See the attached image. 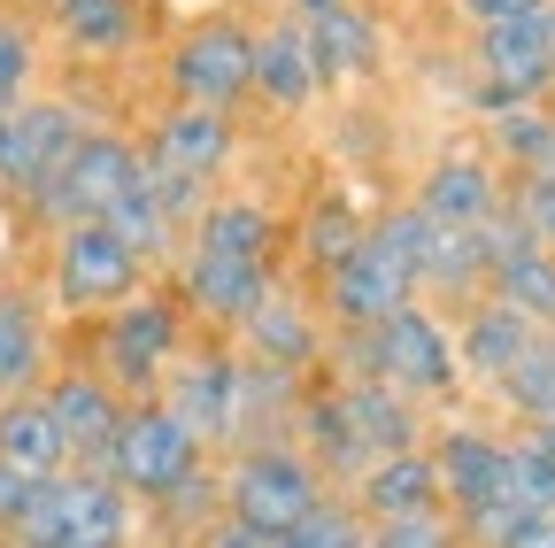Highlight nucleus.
<instances>
[{"label":"nucleus","instance_id":"obj_1","mask_svg":"<svg viewBox=\"0 0 555 548\" xmlns=\"http://www.w3.org/2000/svg\"><path fill=\"white\" fill-rule=\"evenodd\" d=\"M339 364H347V379H378L416 409H440V402L463 394L455 340H448L433 302H401L393 317H378L363 332H339Z\"/></svg>","mask_w":555,"mask_h":548},{"label":"nucleus","instance_id":"obj_2","mask_svg":"<svg viewBox=\"0 0 555 548\" xmlns=\"http://www.w3.org/2000/svg\"><path fill=\"white\" fill-rule=\"evenodd\" d=\"M93 371L124 394V402H155L163 394V379H170V364L185 356V302L178 294H147L139 286L131 302H116L108 317H101V332H93Z\"/></svg>","mask_w":555,"mask_h":548},{"label":"nucleus","instance_id":"obj_3","mask_svg":"<svg viewBox=\"0 0 555 548\" xmlns=\"http://www.w3.org/2000/svg\"><path fill=\"white\" fill-rule=\"evenodd\" d=\"M131 540H139V502L93 471L47 479L9 533V548H131Z\"/></svg>","mask_w":555,"mask_h":548},{"label":"nucleus","instance_id":"obj_4","mask_svg":"<svg viewBox=\"0 0 555 548\" xmlns=\"http://www.w3.org/2000/svg\"><path fill=\"white\" fill-rule=\"evenodd\" d=\"M224 479V518H240V525H255V533H286V525H301L332 487L317 479V463L294 448V441H262V448H232V471H217Z\"/></svg>","mask_w":555,"mask_h":548},{"label":"nucleus","instance_id":"obj_5","mask_svg":"<svg viewBox=\"0 0 555 548\" xmlns=\"http://www.w3.org/2000/svg\"><path fill=\"white\" fill-rule=\"evenodd\" d=\"M201 463H208L201 441L170 418L163 402H124L116 441H108V456H101V479H108V487H124L131 502H155V495L178 487V479H193Z\"/></svg>","mask_w":555,"mask_h":548},{"label":"nucleus","instance_id":"obj_6","mask_svg":"<svg viewBox=\"0 0 555 548\" xmlns=\"http://www.w3.org/2000/svg\"><path fill=\"white\" fill-rule=\"evenodd\" d=\"M131 178H139V148L124 140V131H108V124H93L78 148H69V163L47 178V193L31 201V225H47V232H69V225H101L116 201L131 193Z\"/></svg>","mask_w":555,"mask_h":548},{"label":"nucleus","instance_id":"obj_7","mask_svg":"<svg viewBox=\"0 0 555 548\" xmlns=\"http://www.w3.org/2000/svg\"><path fill=\"white\" fill-rule=\"evenodd\" d=\"M86 131H93V116L78 101H62V93H31L24 109H9L0 116V201L31 209Z\"/></svg>","mask_w":555,"mask_h":548},{"label":"nucleus","instance_id":"obj_8","mask_svg":"<svg viewBox=\"0 0 555 548\" xmlns=\"http://www.w3.org/2000/svg\"><path fill=\"white\" fill-rule=\"evenodd\" d=\"M47 286H54V309H69V317H108L116 302H131L147 286V263L108 225H69L47 247Z\"/></svg>","mask_w":555,"mask_h":548},{"label":"nucleus","instance_id":"obj_9","mask_svg":"<svg viewBox=\"0 0 555 548\" xmlns=\"http://www.w3.org/2000/svg\"><path fill=\"white\" fill-rule=\"evenodd\" d=\"M547 9L478 24V86H470V101L486 116L509 109V101H547L555 93V24H547Z\"/></svg>","mask_w":555,"mask_h":548},{"label":"nucleus","instance_id":"obj_10","mask_svg":"<svg viewBox=\"0 0 555 548\" xmlns=\"http://www.w3.org/2000/svg\"><path fill=\"white\" fill-rule=\"evenodd\" d=\"M247 62H255V31L240 16H208L193 24L170 62H163V86H170V109H240L247 101Z\"/></svg>","mask_w":555,"mask_h":548},{"label":"nucleus","instance_id":"obj_11","mask_svg":"<svg viewBox=\"0 0 555 548\" xmlns=\"http://www.w3.org/2000/svg\"><path fill=\"white\" fill-rule=\"evenodd\" d=\"M155 402L170 409V418H178L201 448H232V433H240V356H232V348H193V356H178Z\"/></svg>","mask_w":555,"mask_h":548},{"label":"nucleus","instance_id":"obj_12","mask_svg":"<svg viewBox=\"0 0 555 548\" xmlns=\"http://www.w3.org/2000/svg\"><path fill=\"white\" fill-rule=\"evenodd\" d=\"M39 402L69 448V471H93L101 479V456L116 441V418H124V394L101 379V371H47L39 379Z\"/></svg>","mask_w":555,"mask_h":548},{"label":"nucleus","instance_id":"obj_13","mask_svg":"<svg viewBox=\"0 0 555 548\" xmlns=\"http://www.w3.org/2000/svg\"><path fill=\"white\" fill-rule=\"evenodd\" d=\"M317 302H324V317H332L339 332H363V324L393 317L401 302H416V286L401 279V270L371 247V232H363V247H347L324 279H317Z\"/></svg>","mask_w":555,"mask_h":548},{"label":"nucleus","instance_id":"obj_14","mask_svg":"<svg viewBox=\"0 0 555 548\" xmlns=\"http://www.w3.org/2000/svg\"><path fill=\"white\" fill-rule=\"evenodd\" d=\"M425 456H433V479H440V502H455L448 518L494 510V495H502V433L448 418L440 433H425Z\"/></svg>","mask_w":555,"mask_h":548},{"label":"nucleus","instance_id":"obj_15","mask_svg":"<svg viewBox=\"0 0 555 548\" xmlns=\"http://www.w3.org/2000/svg\"><path fill=\"white\" fill-rule=\"evenodd\" d=\"M240 348H247V364H262V371H309L317 356H324V332H317V302H301L286 279H270V294L240 317Z\"/></svg>","mask_w":555,"mask_h":548},{"label":"nucleus","instance_id":"obj_16","mask_svg":"<svg viewBox=\"0 0 555 548\" xmlns=\"http://www.w3.org/2000/svg\"><path fill=\"white\" fill-rule=\"evenodd\" d=\"M139 155L163 163V170H185V178H201V186H217V178L240 163V124H232L224 109H163Z\"/></svg>","mask_w":555,"mask_h":548},{"label":"nucleus","instance_id":"obj_17","mask_svg":"<svg viewBox=\"0 0 555 548\" xmlns=\"http://www.w3.org/2000/svg\"><path fill=\"white\" fill-rule=\"evenodd\" d=\"M278 270L270 263H240V255H208V247H178V302L208 324H240Z\"/></svg>","mask_w":555,"mask_h":548},{"label":"nucleus","instance_id":"obj_18","mask_svg":"<svg viewBox=\"0 0 555 548\" xmlns=\"http://www.w3.org/2000/svg\"><path fill=\"white\" fill-rule=\"evenodd\" d=\"M416 209H425V225H448V232H478L486 217L502 209V170L486 163V155H440L425 178H416Z\"/></svg>","mask_w":555,"mask_h":548},{"label":"nucleus","instance_id":"obj_19","mask_svg":"<svg viewBox=\"0 0 555 548\" xmlns=\"http://www.w3.org/2000/svg\"><path fill=\"white\" fill-rule=\"evenodd\" d=\"M332 394H339V418H347V441H356L363 471H371L378 456L425 448V409L401 402L393 386H378V379H339Z\"/></svg>","mask_w":555,"mask_h":548},{"label":"nucleus","instance_id":"obj_20","mask_svg":"<svg viewBox=\"0 0 555 548\" xmlns=\"http://www.w3.org/2000/svg\"><path fill=\"white\" fill-rule=\"evenodd\" d=\"M448 340H455V371H463L470 386H486V394H494V379H502V371H509V364L532 348L540 332H532V324H525L509 302L478 294V302H463V324H455Z\"/></svg>","mask_w":555,"mask_h":548},{"label":"nucleus","instance_id":"obj_21","mask_svg":"<svg viewBox=\"0 0 555 548\" xmlns=\"http://www.w3.org/2000/svg\"><path fill=\"white\" fill-rule=\"evenodd\" d=\"M301 47H309L317 86H356V78H371V71H378V54H386L378 16H363L356 0H339V9L309 16V24H301Z\"/></svg>","mask_w":555,"mask_h":548},{"label":"nucleus","instance_id":"obj_22","mask_svg":"<svg viewBox=\"0 0 555 548\" xmlns=\"http://www.w3.org/2000/svg\"><path fill=\"white\" fill-rule=\"evenodd\" d=\"M317 71H309V47H301V24H270L255 31V62H247V101H262L270 116H301L317 101Z\"/></svg>","mask_w":555,"mask_h":548},{"label":"nucleus","instance_id":"obj_23","mask_svg":"<svg viewBox=\"0 0 555 548\" xmlns=\"http://www.w3.org/2000/svg\"><path fill=\"white\" fill-rule=\"evenodd\" d=\"M356 510H363V525H386V518H448L440 479H433V456H425V448L378 456V463L356 479Z\"/></svg>","mask_w":555,"mask_h":548},{"label":"nucleus","instance_id":"obj_24","mask_svg":"<svg viewBox=\"0 0 555 548\" xmlns=\"http://www.w3.org/2000/svg\"><path fill=\"white\" fill-rule=\"evenodd\" d=\"M278 240H286V225H278L270 201H255V193H208V209H201L193 232H185V247L240 255V263H270V270H278Z\"/></svg>","mask_w":555,"mask_h":548},{"label":"nucleus","instance_id":"obj_25","mask_svg":"<svg viewBox=\"0 0 555 548\" xmlns=\"http://www.w3.org/2000/svg\"><path fill=\"white\" fill-rule=\"evenodd\" d=\"M47 356H54L47 309L24 286H0V402H9V394H39Z\"/></svg>","mask_w":555,"mask_h":548},{"label":"nucleus","instance_id":"obj_26","mask_svg":"<svg viewBox=\"0 0 555 548\" xmlns=\"http://www.w3.org/2000/svg\"><path fill=\"white\" fill-rule=\"evenodd\" d=\"M486 163H494V170H517V178L555 170V109H547V101H509V109H494V116H486Z\"/></svg>","mask_w":555,"mask_h":548},{"label":"nucleus","instance_id":"obj_27","mask_svg":"<svg viewBox=\"0 0 555 548\" xmlns=\"http://www.w3.org/2000/svg\"><path fill=\"white\" fill-rule=\"evenodd\" d=\"M0 463L24 471V479H62L69 471V448H62V433H54L39 394H9V402H0Z\"/></svg>","mask_w":555,"mask_h":548},{"label":"nucleus","instance_id":"obj_28","mask_svg":"<svg viewBox=\"0 0 555 548\" xmlns=\"http://www.w3.org/2000/svg\"><path fill=\"white\" fill-rule=\"evenodd\" d=\"M478 302L486 294V255H478V240L470 232H448V225H433L425 232V255H416V302Z\"/></svg>","mask_w":555,"mask_h":548},{"label":"nucleus","instance_id":"obj_29","mask_svg":"<svg viewBox=\"0 0 555 548\" xmlns=\"http://www.w3.org/2000/svg\"><path fill=\"white\" fill-rule=\"evenodd\" d=\"M224 518V479H217V463H201L193 479H178L170 495H155L147 502V533L163 540V548H201V533Z\"/></svg>","mask_w":555,"mask_h":548},{"label":"nucleus","instance_id":"obj_30","mask_svg":"<svg viewBox=\"0 0 555 548\" xmlns=\"http://www.w3.org/2000/svg\"><path fill=\"white\" fill-rule=\"evenodd\" d=\"M69 54H124L139 47V0H47Z\"/></svg>","mask_w":555,"mask_h":548},{"label":"nucleus","instance_id":"obj_31","mask_svg":"<svg viewBox=\"0 0 555 548\" xmlns=\"http://www.w3.org/2000/svg\"><path fill=\"white\" fill-rule=\"evenodd\" d=\"M494 402L509 409V418L525 425V433H540V425H555V332H540L532 348L494 379Z\"/></svg>","mask_w":555,"mask_h":548},{"label":"nucleus","instance_id":"obj_32","mask_svg":"<svg viewBox=\"0 0 555 548\" xmlns=\"http://www.w3.org/2000/svg\"><path fill=\"white\" fill-rule=\"evenodd\" d=\"M486 294L509 302L532 332H555V255L547 247H525V255L494 263V270H486Z\"/></svg>","mask_w":555,"mask_h":548},{"label":"nucleus","instance_id":"obj_33","mask_svg":"<svg viewBox=\"0 0 555 548\" xmlns=\"http://www.w3.org/2000/svg\"><path fill=\"white\" fill-rule=\"evenodd\" d=\"M494 510H509V518H555V463H547V448L532 433L502 441V495H494Z\"/></svg>","mask_w":555,"mask_h":548},{"label":"nucleus","instance_id":"obj_34","mask_svg":"<svg viewBox=\"0 0 555 548\" xmlns=\"http://www.w3.org/2000/svg\"><path fill=\"white\" fill-rule=\"evenodd\" d=\"M363 232H371V217L347 193H317L309 217H301V263H309V279H324L347 247H363Z\"/></svg>","mask_w":555,"mask_h":548},{"label":"nucleus","instance_id":"obj_35","mask_svg":"<svg viewBox=\"0 0 555 548\" xmlns=\"http://www.w3.org/2000/svg\"><path fill=\"white\" fill-rule=\"evenodd\" d=\"M101 225H108V232H116L139 263H147V270H155V263H178V247H185V240H178V225H170V217L155 209V201H147V186H139V178H131V193L116 201V209H108Z\"/></svg>","mask_w":555,"mask_h":548},{"label":"nucleus","instance_id":"obj_36","mask_svg":"<svg viewBox=\"0 0 555 548\" xmlns=\"http://www.w3.org/2000/svg\"><path fill=\"white\" fill-rule=\"evenodd\" d=\"M363 533H371V525H363V510H356V502L324 495V502H317L301 525H286L270 548H363Z\"/></svg>","mask_w":555,"mask_h":548},{"label":"nucleus","instance_id":"obj_37","mask_svg":"<svg viewBox=\"0 0 555 548\" xmlns=\"http://www.w3.org/2000/svg\"><path fill=\"white\" fill-rule=\"evenodd\" d=\"M31 93H39V39L16 16H0V116L24 109Z\"/></svg>","mask_w":555,"mask_h":548},{"label":"nucleus","instance_id":"obj_38","mask_svg":"<svg viewBox=\"0 0 555 548\" xmlns=\"http://www.w3.org/2000/svg\"><path fill=\"white\" fill-rule=\"evenodd\" d=\"M139 186H147V201H155V209L178 225V240H185V232H193V217L208 209V186H201V178L163 170V163H147V155H139Z\"/></svg>","mask_w":555,"mask_h":548},{"label":"nucleus","instance_id":"obj_39","mask_svg":"<svg viewBox=\"0 0 555 548\" xmlns=\"http://www.w3.org/2000/svg\"><path fill=\"white\" fill-rule=\"evenodd\" d=\"M509 209L525 217L532 247H547V255H555V170H532V178H517V193H509Z\"/></svg>","mask_w":555,"mask_h":548},{"label":"nucleus","instance_id":"obj_40","mask_svg":"<svg viewBox=\"0 0 555 548\" xmlns=\"http://www.w3.org/2000/svg\"><path fill=\"white\" fill-rule=\"evenodd\" d=\"M363 548H463L448 518H386L363 533Z\"/></svg>","mask_w":555,"mask_h":548},{"label":"nucleus","instance_id":"obj_41","mask_svg":"<svg viewBox=\"0 0 555 548\" xmlns=\"http://www.w3.org/2000/svg\"><path fill=\"white\" fill-rule=\"evenodd\" d=\"M47 487V479H24V471H9V463H0V540H9L16 533V518L31 510V495Z\"/></svg>","mask_w":555,"mask_h":548},{"label":"nucleus","instance_id":"obj_42","mask_svg":"<svg viewBox=\"0 0 555 548\" xmlns=\"http://www.w3.org/2000/svg\"><path fill=\"white\" fill-rule=\"evenodd\" d=\"M201 548H270V533H255V525H240V518H217L201 533Z\"/></svg>","mask_w":555,"mask_h":548},{"label":"nucleus","instance_id":"obj_43","mask_svg":"<svg viewBox=\"0 0 555 548\" xmlns=\"http://www.w3.org/2000/svg\"><path fill=\"white\" fill-rule=\"evenodd\" d=\"M470 24H502V16H525V9H547V0H455Z\"/></svg>","mask_w":555,"mask_h":548},{"label":"nucleus","instance_id":"obj_44","mask_svg":"<svg viewBox=\"0 0 555 548\" xmlns=\"http://www.w3.org/2000/svg\"><path fill=\"white\" fill-rule=\"evenodd\" d=\"M502 548H555V518H525V525H509Z\"/></svg>","mask_w":555,"mask_h":548},{"label":"nucleus","instance_id":"obj_45","mask_svg":"<svg viewBox=\"0 0 555 548\" xmlns=\"http://www.w3.org/2000/svg\"><path fill=\"white\" fill-rule=\"evenodd\" d=\"M532 441H540V448H547V463H555V425H540V433H532Z\"/></svg>","mask_w":555,"mask_h":548},{"label":"nucleus","instance_id":"obj_46","mask_svg":"<svg viewBox=\"0 0 555 548\" xmlns=\"http://www.w3.org/2000/svg\"><path fill=\"white\" fill-rule=\"evenodd\" d=\"M547 24H555V9H547Z\"/></svg>","mask_w":555,"mask_h":548}]
</instances>
